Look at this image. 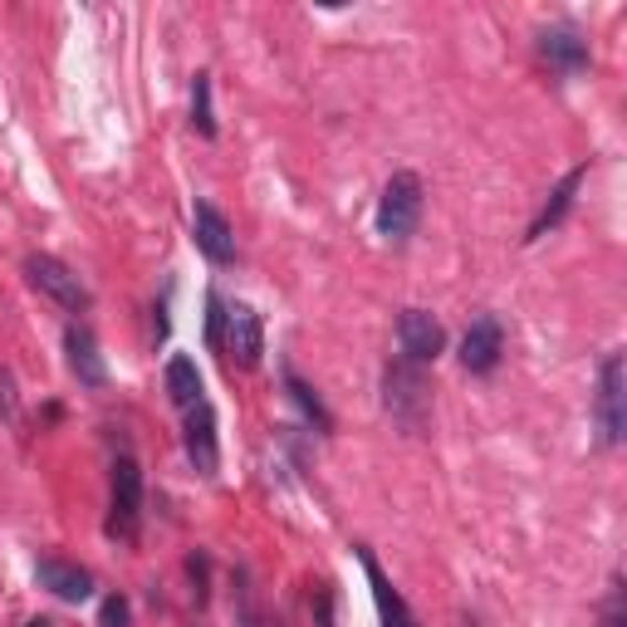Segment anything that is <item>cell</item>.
<instances>
[{"label":"cell","mask_w":627,"mask_h":627,"mask_svg":"<svg viewBox=\"0 0 627 627\" xmlns=\"http://www.w3.org/2000/svg\"><path fill=\"white\" fill-rule=\"evenodd\" d=\"M383 407L393 412L397 427L421 431L431 417V393H427V373L407 358H393L383 373Z\"/></svg>","instance_id":"cell-1"},{"label":"cell","mask_w":627,"mask_h":627,"mask_svg":"<svg viewBox=\"0 0 627 627\" xmlns=\"http://www.w3.org/2000/svg\"><path fill=\"white\" fill-rule=\"evenodd\" d=\"M421 221V177L417 173H393L378 197V236L393 245L412 241Z\"/></svg>","instance_id":"cell-2"},{"label":"cell","mask_w":627,"mask_h":627,"mask_svg":"<svg viewBox=\"0 0 627 627\" xmlns=\"http://www.w3.org/2000/svg\"><path fill=\"white\" fill-rule=\"evenodd\" d=\"M138 524H143V471L133 456H118L108 481V540L133 544Z\"/></svg>","instance_id":"cell-3"},{"label":"cell","mask_w":627,"mask_h":627,"mask_svg":"<svg viewBox=\"0 0 627 627\" xmlns=\"http://www.w3.org/2000/svg\"><path fill=\"white\" fill-rule=\"evenodd\" d=\"M593 417H598V441L603 447H618L623 431H627V363H623V353H608V358H603Z\"/></svg>","instance_id":"cell-4"},{"label":"cell","mask_w":627,"mask_h":627,"mask_svg":"<svg viewBox=\"0 0 627 627\" xmlns=\"http://www.w3.org/2000/svg\"><path fill=\"white\" fill-rule=\"evenodd\" d=\"M25 275L30 284H35L40 294H50L60 310H74V314H84L88 304H94V294H88V284L74 275L64 260H54V255H30L25 260Z\"/></svg>","instance_id":"cell-5"},{"label":"cell","mask_w":627,"mask_h":627,"mask_svg":"<svg viewBox=\"0 0 627 627\" xmlns=\"http://www.w3.org/2000/svg\"><path fill=\"white\" fill-rule=\"evenodd\" d=\"M397 344H403L407 363L427 368V363H437L441 348H447V328H441V318H431L427 310H407L397 318Z\"/></svg>","instance_id":"cell-6"},{"label":"cell","mask_w":627,"mask_h":627,"mask_svg":"<svg viewBox=\"0 0 627 627\" xmlns=\"http://www.w3.org/2000/svg\"><path fill=\"white\" fill-rule=\"evenodd\" d=\"M221 348L231 353L241 368H255L260 353H265V324H260V314L250 310V304H226V338Z\"/></svg>","instance_id":"cell-7"},{"label":"cell","mask_w":627,"mask_h":627,"mask_svg":"<svg viewBox=\"0 0 627 627\" xmlns=\"http://www.w3.org/2000/svg\"><path fill=\"white\" fill-rule=\"evenodd\" d=\"M191 236H197V250L211 265H231L236 260V231L211 201H197V207H191Z\"/></svg>","instance_id":"cell-8"},{"label":"cell","mask_w":627,"mask_h":627,"mask_svg":"<svg viewBox=\"0 0 627 627\" xmlns=\"http://www.w3.org/2000/svg\"><path fill=\"white\" fill-rule=\"evenodd\" d=\"M500 353H505V328L495 314H481L461 338V368L466 373H495Z\"/></svg>","instance_id":"cell-9"},{"label":"cell","mask_w":627,"mask_h":627,"mask_svg":"<svg viewBox=\"0 0 627 627\" xmlns=\"http://www.w3.org/2000/svg\"><path fill=\"white\" fill-rule=\"evenodd\" d=\"M64 353H70V373L84 387H104L108 383V363H104V353H98V338H94V328L88 324H70L64 328Z\"/></svg>","instance_id":"cell-10"},{"label":"cell","mask_w":627,"mask_h":627,"mask_svg":"<svg viewBox=\"0 0 627 627\" xmlns=\"http://www.w3.org/2000/svg\"><path fill=\"white\" fill-rule=\"evenodd\" d=\"M187 456L197 466V476H216L221 466V441H216V407L197 403L187 412Z\"/></svg>","instance_id":"cell-11"},{"label":"cell","mask_w":627,"mask_h":627,"mask_svg":"<svg viewBox=\"0 0 627 627\" xmlns=\"http://www.w3.org/2000/svg\"><path fill=\"white\" fill-rule=\"evenodd\" d=\"M540 54L558 74H584L588 70V40L574 25H550L540 30Z\"/></svg>","instance_id":"cell-12"},{"label":"cell","mask_w":627,"mask_h":627,"mask_svg":"<svg viewBox=\"0 0 627 627\" xmlns=\"http://www.w3.org/2000/svg\"><path fill=\"white\" fill-rule=\"evenodd\" d=\"M35 578H40V588H50L54 598H64V603H84L88 593H94V578L79 564H64V558H40Z\"/></svg>","instance_id":"cell-13"},{"label":"cell","mask_w":627,"mask_h":627,"mask_svg":"<svg viewBox=\"0 0 627 627\" xmlns=\"http://www.w3.org/2000/svg\"><path fill=\"white\" fill-rule=\"evenodd\" d=\"M584 177H588V167H574V173H564L558 177V187L550 191V201H544V211L534 216V226L524 231V241H540V236H550L558 221L568 216V207H574V197H578V187H584Z\"/></svg>","instance_id":"cell-14"},{"label":"cell","mask_w":627,"mask_h":627,"mask_svg":"<svg viewBox=\"0 0 627 627\" xmlns=\"http://www.w3.org/2000/svg\"><path fill=\"white\" fill-rule=\"evenodd\" d=\"M363 568H368V584H373V598H378V613H383V623L387 627H421V618L412 608L403 603V593H397L393 584L383 578V568H378V558H373L368 550H363Z\"/></svg>","instance_id":"cell-15"},{"label":"cell","mask_w":627,"mask_h":627,"mask_svg":"<svg viewBox=\"0 0 627 627\" xmlns=\"http://www.w3.org/2000/svg\"><path fill=\"white\" fill-rule=\"evenodd\" d=\"M167 393H173V403L181 412H191L197 403H207V393H201V373L197 363L187 358V353H177L173 363H167Z\"/></svg>","instance_id":"cell-16"},{"label":"cell","mask_w":627,"mask_h":627,"mask_svg":"<svg viewBox=\"0 0 627 627\" xmlns=\"http://www.w3.org/2000/svg\"><path fill=\"white\" fill-rule=\"evenodd\" d=\"M284 387H290V397H294V403H300V412L310 417L318 431H334V417L324 412V403H318V397H314V387H310V383H300V373H284Z\"/></svg>","instance_id":"cell-17"},{"label":"cell","mask_w":627,"mask_h":627,"mask_svg":"<svg viewBox=\"0 0 627 627\" xmlns=\"http://www.w3.org/2000/svg\"><path fill=\"white\" fill-rule=\"evenodd\" d=\"M191 128L201 138H216V118H211V74H197V88H191Z\"/></svg>","instance_id":"cell-18"},{"label":"cell","mask_w":627,"mask_h":627,"mask_svg":"<svg viewBox=\"0 0 627 627\" xmlns=\"http://www.w3.org/2000/svg\"><path fill=\"white\" fill-rule=\"evenodd\" d=\"M236 613H241V627H265L255 608V588H250V574L245 568H236Z\"/></svg>","instance_id":"cell-19"},{"label":"cell","mask_w":627,"mask_h":627,"mask_svg":"<svg viewBox=\"0 0 627 627\" xmlns=\"http://www.w3.org/2000/svg\"><path fill=\"white\" fill-rule=\"evenodd\" d=\"M221 338H226V300L211 290L207 294V344L221 348Z\"/></svg>","instance_id":"cell-20"},{"label":"cell","mask_w":627,"mask_h":627,"mask_svg":"<svg viewBox=\"0 0 627 627\" xmlns=\"http://www.w3.org/2000/svg\"><path fill=\"white\" fill-rule=\"evenodd\" d=\"M603 627H627V608H623V578H613L608 603H603Z\"/></svg>","instance_id":"cell-21"},{"label":"cell","mask_w":627,"mask_h":627,"mask_svg":"<svg viewBox=\"0 0 627 627\" xmlns=\"http://www.w3.org/2000/svg\"><path fill=\"white\" fill-rule=\"evenodd\" d=\"M104 627H128V598H104Z\"/></svg>","instance_id":"cell-22"},{"label":"cell","mask_w":627,"mask_h":627,"mask_svg":"<svg viewBox=\"0 0 627 627\" xmlns=\"http://www.w3.org/2000/svg\"><path fill=\"white\" fill-rule=\"evenodd\" d=\"M25 627H50V623H44V618H40V623H25Z\"/></svg>","instance_id":"cell-23"}]
</instances>
